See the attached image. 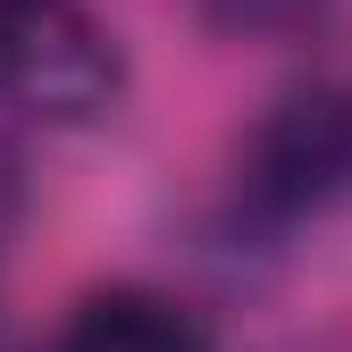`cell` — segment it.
<instances>
[{"mask_svg":"<svg viewBox=\"0 0 352 352\" xmlns=\"http://www.w3.org/2000/svg\"><path fill=\"white\" fill-rule=\"evenodd\" d=\"M352 201V76H311L243 126L227 210L252 235H294Z\"/></svg>","mask_w":352,"mask_h":352,"instance_id":"1","label":"cell"},{"mask_svg":"<svg viewBox=\"0 0 352 352\" xmlns=\"http://www.w3.org/2000/svg\"><path fill=\"white\" fill-rule=\"evenodd\" d=\"M126 93V51L84 0H0V109L25 126H93Z\"/></svg>","mask_w":352,"mask_h":352,"instance_id":"2","label":"cell"},{"mask_svg":"<svg viewBox=\"0 0 352 352\" xmlns=\"http://www.w3.org/2000/svg\"><path fill=\"white\" fill-rule=\"evenodd\" d=\"M51 352H218L193 302H176L160 285H93L59 319Z\"/></svg>","mask_w":352,"mask_h":352,"instance_id":"3","label":"cell"},{"mask_svg":"<svg viewBox=\"0 0 352 352\" xmlns=\"http://www.w3.org/2000/svg\"><path fill=\"white\" fill-rule=\"evenodd\" d=\"M201 17L227 42H285V34H311L327 0H201Z\"/></svg>","mask_w":352,"mask_h":352,"instance_id":"4","label":"cell"},{"mask_svg":"<svg viewBox=\"0 0 352 352\" xmlns=\"http://www.w3.org/2000/svg\"><path fill=\"white\" fill-rule=\"evenodd\" d=\"M17 218H25V168H17V151H9V143H0V252H9Z\"/></svg>","mask_w":352,"mask_h":352,"instance_id":"5","label":"cell"}]
</instances>
